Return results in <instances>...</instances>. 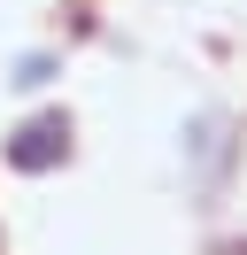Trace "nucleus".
Listing matches in <instances>:
<instances>
[{"label":"nucleus","mask_w":247,"mask_h":255,"mask_svg":"<svg viewBox=\"0 0 247 255\" xmlns=\"http://www.w3.org/2000/svg\"><path fill=\"white\" fill-rule=\"evenodd\" d=\"M15 170H46V162H62L70 155V124H62V116H39V124H23L15 131Z\"/></svg>","instance_id":"1"}]
</instances>
